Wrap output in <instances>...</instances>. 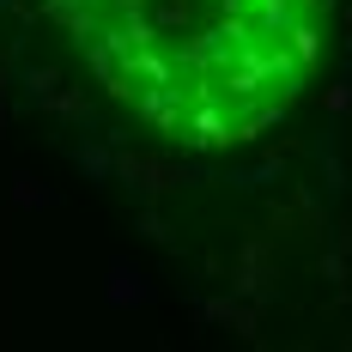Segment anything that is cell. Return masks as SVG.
Returning <instances> with one entry per match:
<instances>
[{
    "label": "cell",
    "mask_w": 352,
    "mask_h": 352,
    "mask_svg": "<svg viewBox=\"0 0 352 352\" xmlns=\"http://www.w3.org/2000/svg\"><path fill=\"white\" fill-rule=\"evenodd\" d=\"M128 116L195 152L267 134L310 91L328 0H36Z\"/></svg>",
    "instance_id": "cell-1"
}]
</instances>
